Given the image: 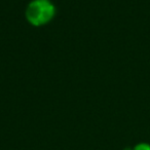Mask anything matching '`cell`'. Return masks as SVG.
<instances>
[{
	"label": "cell",
	"mask_w": 150,
	"mask_h": 150,
	"mask_svg": "<svg viewBox=\"0 0 150 150\" xmlns=\"http://www.w3.org/2000/svg\"><path fill=\"white\" fill-rule=\"evenodd\" d=\"M56 9L50 0H34L26 9V18L33 26L47 24L54 18Z\"/></svg>",
	"instance_id": "obj_1"
},
{
	"label": "cell",
	"mask_w": 150,
	"mask_h": 150,
	"mask_svg": "<svg viewBox=\"0 0 150 150\" xmlns=\"http://www.w3.org/2000/svg\"><path fill=\"white\" fill-rule=\"evenodd\" d=\"M135 150H150V146L147 144H139L135 147Z\"/></svg>",
	"instance_id": "obj_2"
}]
</instances>
